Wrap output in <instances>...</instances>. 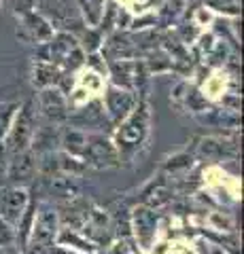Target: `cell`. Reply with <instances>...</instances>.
<instances>
[{"label":"cell","mask_w":244,"mask_h":254,"mask_svg":"<svg viewBox=\"0 0 244 254\" xmlns=\"http://www.w3.org/2000/svg\"><path fill=\"white\" fill-rule=\"evenodd\" d=\"M30 195L23 187H0V218H2L6 225L15 227L21 218L23 210L28 208Z\"/></svg>","instance_id":"9c48e42d"},{"label":"cell","mask_w":244,"mask_h":254,"mask_svg":"<svg viewBox=\"0 0 244 254\" xmlns=\"http://www.w3.org/2000/svg\"><path fill=\"white\" fill-rule=\"evenodd\" d=\"M60 144L64 148V153L73 155V157H83L85 144H87V131L77 129V127H68L66 131H62Z\"/></svg>","instance_id":"e0dca14e"},{"label":"cell","mask_w":244,"mask_h":254,"mask_svg":"<svg viewBox=\"0 0 244 254\" xmlns=\"http://www.w3.org/2000/svg\"><path fill=\"white\" fill-rule=\"evenodd\" d=\"M62 81V70L51 62H34V68H32V83L34 87H53Z\"/></svg>","instance_id":"9a60e30c"},{"label":"cell","mask_w":244,"mask_h":254,"mask_svg":"<svg viewBox=\"0 0 244 254\" xmlns=\"http://www.w3.org/2000/svg\"><path fill=\"white\" fill-rule=\"evenodd\" d=\"M83 161L93 168H115L119 165V150L102 133H87Z\"/></svg>","instance_id":"8992f818"},{"label":"cell","mask_w":244,"mask_h":254,"mask_svg":"<svg viewBox=\"0 0 244 254\" xmlns=\"http://www.w3.org/2000/svg\"><path fill=\"white\" fill-rule=\"evenodd\" d=\"M215 254H221V250H215Z\"/></svg>","instance_id":"f1b7e54d"},{"label":"cell","mask_w":244,"mask_h":254,"mask_svg":"<svg viewBox=\"0 0 244 254\" xmlns=\"http://www.w3.org/2000/svg\"><path fill=\"white\" fill-rule=\"evenodd\" d=\"M41 49V58L38 62H51L64 72V70H75L83 64V47L79 45L75 34L68 32H58L53 34L51 41H47L43 45H36Z\"/></svg>","instance_id":"6da1fadb"},{"label":"cell","mask_w":244,"mask_h":254,"mask_svg":"<svg viewBox=\"0 0 244 254\" xmlns=\"http://www.w3.org/2000/svg\"><path fill=\"white\" fill-rule=\"evenodd\" d=\"M180 6H183V0H168V2L162 6V11H160V19H162L163 26H168V23H172V21H174V19L178 17Z\"/></svg>","instance_id":"7402d4cb"},{"label":"cell","mask_w":244,"mask_h":254,"mask_svg":"<svg viewBox=\"0 0 244 254\" xmlns=\"http://www.w3.org/2000/svg\"><path fill=\"white\" fill-rule=\"evenodd\" d=\"M0 2H4V4H6V2H9V0H0Z\"/></svg>","instance_id":"83f0119b"},{"label":"cell","mask_w":244,"mask_h":254,"mask_svg":"<svg viewBox=\"0 0 244 254\" xmlns=\"http://www.w3.org/2000/svg\"><path fill=\"white\" fill-rule=\"evenodd\" d=\"M106 55L113 60H128L132 58V55H136V49H134V45H132V38L128 34H115L108 38V43H106Z\"/></svg>","instance_id":"ac0fdd59"},{"label":"cell","mask_w":244,"mask_h":254,"mask_svg":"<svg viewBox=\"0 0 244 254\" xmlns=\"http://www.w3.org/2000/svg\"><path fill=\"white\" fill-rule=\"evenodd\" d=\"M36 9L53 30L68 34H81L85 30L79 6L73 0H36Z\"/></svg>","instance_id":"3957f363"},{"label":"cell","mask_w":244,"mask_h":254,"mask_svg":"<svg viewBox=\"0 0 244 254\" xmlns=\"http://www.w3.org/2000/svg\"><path fill=\"white\" fill-rule=\"evenodd\" d=\"M77 127H91V125H98L102 121H106V113H104V106H102V102H91L89 106H85L81 110V115L77 119H73Z\"/></svg>","instance_id":"ffe728a7"},{"label":"cell","mask_w":244,"mask_h":254,"mask_svg":"<svg viewBox=\"0 0 244 254\" xmlns=\"http://www.w3.org/2000/svg\"><path fill=\"white\" fill-rule=\"evenodd\" d=\"M60 136L62 131L58 129L56 123H43V125H36L34 129V136H32V142H30V146H32V153H51V150H56L58 144H60Z\"/></svg>","instance_id":"5bb4252c"},{"label":"cell","mask_w":244,"mask_h":254,"mask_svg":"<svg viewBox=\"0 0 244 254\" xmlns=\"http://www.w3.org/2000/svg\"><path fill=\"white\" fill-rule=\"evenodd\" d=\"M91 203L81 199V197H73V199H66L64 203L60 205L58 218H60V227L70 229V231H79L83 229L85 220L89 216Z\"/></svg>","instance_id":"4fadbf2b"},{"label":"cell","mask_w":244,"mask_h":254,"mask_svg":"<svg viewBox=\"0 0 244 254\" xmlns=\"http://www.w3.org/2000/svg\"><path fill=\"white\" fill-rule=\"evenodd\" d=\"M149 123H151V113H149V104L145 100H138L134 110L119 123L117 129V142H119L121 150L125 153H134L149 136Z\"/></svg>","instance_id":"277c9868"},{"label":"cell","mask_w":244,"mask_h":254,"mask_svg":"<svg viewBox=\"0 0 244 254\" xmlns=\"http://www.w3.org/2000/svg\"><path fill=\"white\" fill-rule=\"evenodd\" d=\"M170 201V190L163 185H155L145 193V205L147 208H160V205Z\"/></svg>","instance_id":"44dd1931"},{"label":"cell","mask_w":244,"mask_h":254,"mask_svg":"<svg viewBox=\"0 0 244 254\" xmlns=\"http://www.w3.org/2000/svg\"><path fill=\"white\" fill-rule=\"evenodd\" d=\"M60 231V218H58V210L51 203L43 201L41 205H36L34 212V220H32V229H30V237L28 244H36V246H45L51 248L56 244V237Z\"/></svg>","instance_id":"5b68a950"},{"label":"cell","mask_w":244,"mask_h":254,"mask_svg":"<svg viewBox=\"0 0 244 254\" xmlns=\"http://www.w3.org/2000/svg\"><path fill=\"white\" fill-rule=\"evenodd\" d=\"M15 244V231L11 225H6V222L0 218V248H4V246H13Z\"/></svg>","instance_id":"d4e9b609"},{"label":"cell","mask_w":244,"mask_h":254,"mask_svg":"<svg viewBox=\"0 0 244 254\" xmlns=\"http://www.w3.org/2000/svg\"><path fill=\"white\" fill-rule=\"evenodd\" d=\"M36 106L41 110V115L47 123L58 125V123L68 121V104H66V98L58 85L45 87V89L38 91Z\"/></svg>","instance_id":"ba28073f"},{"label":"cell","mask_w":244,"mask_h":254,"mask_svg":"<svg viewBox=\"0 0 244 254\" xmlns=\"http://www.w3.org/2000/svg\"><path fill=\"white\" fill-rule=\"evenodd\" d=\"M56 30L49 26V21L38 11L32 13H26L17 17V36L19 41L28 43V45H43L47 41H51Z\"/></svg>","instance_id":"52a82bcc"},{"label":"cell","mask_w":244,"mask_h":254,"mask_svg":"<svg viewBox=\"0 0 244 254\" xmlns=\"http://www.w3.org/2000/svg\"><path fill=\"white\" fill-rule=\"evenodd\" d=\"M56 242L60 246H64V248H70V246H73V248H79L83 252H93V250H96V246H93L83 233L70 231V229H62V231H58Z\"/></svg>","instance_id":"d6986e66"},{"label":"cell","mask_w":244,"mask_h":254,"mask_svg":"<svg viewBox=\"0 0 244 254\" xmlns=\"http://www.w3.org/2000/svg\"><path fill=\"white\" fill-rule=\"evenodd\" d=\"M36 102L26 100L21 106H17V113L13 115V121L9 125V131L4 136V150L6 155H15L30 148L34 129H36Z\"/></svg>","instance_id":"7a4b0ae2"},{"label":"cell","mask_w":244,"mask_h":254,"mask_svg":"<svg viewBox=\"0 0 244 254\" xmlns=\"http://www.w3.org/2000/svg\"><path fill=\"white\" fill-rule=\"evenodd\" d=\"M36 176V155L32 150H21V153L9 155L6 163V182L11 187H23L26 189Z\"/></svg>","instance_id":"30bf717a"},{"label":"cell","mask_w":244,"mask_h":254,"mask_svg":"<svg viewBox=\"0 0 244 254\" xmlns=\"http://www.w3.org/2000/svg\"><path fill=\"white\" fill-rule=\"evenodd\" d=\"M130 227L134 235H136L138 244L143 248H151V244L155 240L157 233V214L153 208H147V205H138L134 208L130 214Z\"/></svg>","instance_id":"7c38bea8"},{"label":"cell","mask_w":244,"mask_h":254,"mask_svg":"<svg viewBox=\"0 0 244 254\" xmlns=\"http://www.w3.org/2000/svg\"><path fill=\"white\" fill-rule=\"evenodd\" d=\"M6 6H9L17 17H21V15H26V13L36 11V0H9Z\"/></svg>","instance_id":"603a6c76"},{"label":"cell","mask_w":244,"mask_h":254,"mask_svg":"<svg viewBox=\"0 0 244 254\" xmlns=\"http://www.w3.org/2000/svg\"><path fill=\"white\" fill-rule=\"evenodd\" d=\"M28 248L23 250V254H49V248L45 246H36V244H26Z\"/></svg>","instance_id":"4316f807"},{"label":"cell","mask_w":244,"mask_h":254,"mask_svg":"<svg viewBox=\"0 0 244 254\" xmlns=\"http://www.w3.org/2000/svg\"><path fill=\"white\" fill-rule=\"evenodd\" d=\"M83 34V47L87 49L89 53H93L100 47V41H102V36H100V30H93V28H87V30H83L81 32Z\"/></svg>","instance_id":"cb8c5ba5"},{"label":"cell","mask_w":244,"mask_h":254,"mask_svg":"<svg viewBox=\"0 0 244 254\" xmlns=\"http://www.w3.org/2000/svg\"><path fill=\"white\" fill-rule=\"evenodd\" d=\"M191 165V157H187V155H178L174 159H170V163H168V170H178V168H189Z\"/></svg>","instance_id":"484cf974"},{"label":"cell","mask_w":244,"mask_h":254,"mask_svg":"<svg viewBox=\"0 0 244 254\" xmlns=\"http://www.w3.org/2000/svg\"><path fill=\"white\" fill-rule=\"evenodd\" d=\"M200 155L206 159H217V157H236L238 155V144L234 142H223L217 138H204L200 144Z\"/></svg>","instance_id":"2e32d148"},{"label":"cell","mask_w":244,"mask_h":254,"mask_svg":"<svg viewBox=\"0 0 244 254\" xmlns=\"http://www.w3.org/2000/svg\"><path fill=\"white\" fill-rule=\"evenodd\" d=\"M138 104V95L130 89H121V87H111L104 95V113L106 119L113 125H119L125 117H128L134 106Z\"/></svg>","instance_id":"8fae6325"}]
</instances>
